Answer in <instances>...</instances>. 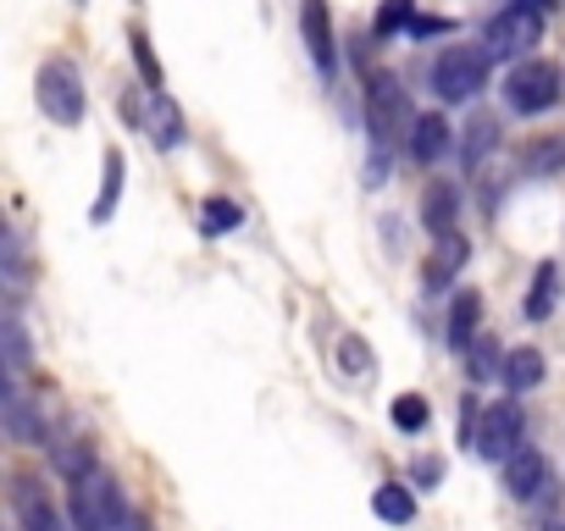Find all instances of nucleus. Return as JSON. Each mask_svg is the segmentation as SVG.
Wrapping results in <instances>:
<instances>
[{
    "label": "nucleus",
    "mask_w": 565,
    "mask_h": 531,
    "mask_svg": "<svg viewBox=\"0 0 565 531\" xmlns=\"http://www.w3.org/2000/svg\"><path fill=\"white\" fill-rule=\"evenodd\" d=\"M393 426H405V432H422V426H427V404H422V393L393 399Z\"/></svg>",
    "instance_id": "c85d7f7f"
},
{
    "label": "nucleus",
    "mask_w": 565,
    "mask_h": 531,
    "mask_svg": "<svg viewBox=\"0 0 565 531\" xmlns=\"http://www.w3.org/2000/svg\"><path fill=\"white\" fill-rule=\"evenodd\" d=\"M471 449H476L482 460H499V465H505L516 449H527V415H521V404H516V399H499V404L482 410Z\"/></svg>",
    "instance_id": "423d86ee"
},
{
    "label": "nucleus",
    "mask_w": 565,
    "mask_h": 531,
    "mask_svg": "<svg viewBox=\"0 0 565 531\" xmlns=\"http://www.w3.org/2000/svg\"><path fill=\"white\" fill-rule=\"evenodd\" d=\"M489 67H494L489 50H476V45H449V50L433 61V88H438V101H476L482 88H489Z\"/></svg>",
    "instance_id": "39448f33"
},
{
    "label": "nucleus",
    "mask_w": 565,
    "mask_h": 531,
    "mask_svg": "<svg viewBox=\"0 0 565 531\" xmlns=\"http://www.w3.org/2000/svg\"><path fill=\"white\" fill-rule=\"evenodd\" d=\"M543 39V7H532V0H510L505 12L489 17V34H482V45H489V56L499 61H527L532 45Z\"/></svg>",
    "instance_id": "20e7f679"
},
{
    "label": "nucleus",
    "mask_w": 565,
    "mask_h": 531,
    "mask_svg": "<svg viewBox=\"0 0 565 531\" xmlns=\"http://www.w3.org/2000/svg\"><path fill=\"white\" fill-rule=\"evenodd\" d=\"M499 144V122L494 117H471V128H466V144H460V161H466V172H476L482 166V155H489Z\"/></svg>",
    "instance_id": "412c9836"
},
{
    "label": "nucleus",
    "mask_w": 565,
    "mask_h": 531,
    "mask_svg": "<svg viewBox=\"0 0 565 531\" xmlns=\"http://www.w3.org/2000/svg\"><path fill=\"white\" fill-rule=\"evenodd\" d=\"M7 288H12V294L28 288V260H23V244H17L12 227H7Z\"/></svg>",
    "instance_id": "cd10ccee"
},
{
    "label": "nucleus",
    "mask_w": 565,
    "mask_h": 531,
    "mask_svg": "<svg viewBox=\"0 0 565 531\" xmlns=\"http://www.w3.org/2000/svg\"><path fill=\"white\" fill-rule=\"evenodd\" d=\"M0 343H7V377H23L28 371V361H34V349H28V332H23V321H17V310L0 321Z\"/></svg>",
    "instance_id": "4be33fe9"
},
{
    "label": "nucleus",
    "mask_w": 565,
    "mask_h": 531,
    "mask_svg": "<svg viewBox=\"0 0 565 531\" xmlns=\"http://www.w3.org/2000/svg\"><path fill=\"white\" fill-rule=\"evenodd\" d=\"M366 128H372V144H377L366 184L377 189L382 184V155L399 144V128H405V95H399V83L388 72H372V83H366Z\"/></svg>",
    "instance_id": "f257e3e1"
},
{
    "label": "nucleus",
    "mask_w": 565,
    "mask_h": 531,
    "mask_svg": "<svg viewBox=\"0 0 565 531\" xmlns=\"http://www.w3.org/2000/svg\"><path fill=\"white\" fill-rule=\"evenodd\" d=\"M72 526L78 531H122L128 526V498L117 476L90 471L84 482H72Z\"/></svg>",
    "instance_id": "f03ea898"
},
{
    "label": "nucleus",
    "mask_w": 565,
    "mask_h": 531,
    "mask_svg": "<svg viewBox=\"0 0 565 531\" xmlns=\"http://www.w3.org/2000/svg\"><path fill=\"white\" fill-rule=\"evenodd\" d=\"M449 28H455L449 17H416V23H411V34H416V39H433V34H449Z\"/></svg>",
    "instance_id": "7c9ffc66"
},
{
    "label": "nucleus",
    "mask_w": 565,
    "mask_h": 531,
    "mask_svg": "<svg viewBox=\"0 0 565 531\" xmlns=\"http://www.w3.org/2000/svg\"><path fill=\"white\" fill-rule=\"evenodd\" d=\"M543 531H565V520H560V515H554V520H543Z\"/></svg>",
    "instance_id": "2f4dec72"
},
{
    "label": "nucleus",
    "mask_w": 565,
    "mask_h": 531,
    "mask_svg": "<svg viewBox=\"0 0 565 531\" xmlns=\"http://www.w3.org/2000/svg\"><path fill=\"white\" fill-rule=\"evenodd\" d=\"M466 238L460 233H438V249H433V260H427V283H449L460 266H466Z\"/></svg>",
    "instance_id": "6ab92c4d"
},
{
    "label": "nucleus",
    "mask_w": 565,
    "mask_h": 531,
    "mask_svg": "<svg viewBox=\"0 0 565 531\" xmlns=\"http://www.w3.org/2000/svg\"><path fill=\"white\" fill-rule=\"evenodd\" d=\"M505 382H510V393H532L543 382V354L538 349H510L505 354Z\"/></svg>",
    "instance_id": "a211bd4d"
},
{
    "label": "nucleus",
    "mask_w": 565,
    "mask_h": 531,
    "mask_svg": "<svg viewBox=\"0 0 565 531\" xmlns=\"http://www.w3.org/2000/svg\"><path fill=\"white\" fill-rule=\"evenodd\" d=\"M0 415H7L12 442H28V449H45V442H50V432H45V421L34 415V399L17 388V377L7 382V393H0Z\"/></svg>",
    "instance_id": "1a4fd4ad"
},
{
    "label": "nucleus",
    "mask_w": 565,
    "mask_h": 531,
    "mask_svg": "<svg viewBox=\"0 0 565 531\" xmlns=\"http://www.w3.org/2000/svg\"><path fill=\"white\" fill-rule=\"evenodd\" d=\"M476 321H482V294H476V288H460V294L449 299L444 343H449L455 354H471V343H476Z\"/></svg>",
    "instance_id": "f8f14e48"
},
{
    "label": "nucleus",
    "mask_w": 565,
    "mask_h": 531,
    "mask_svg": "<svg viewBox=\"0 0 565 531\" xmlns=\"http://www.w3.org/2000/svg\"><path fill=\"white\" fill-rule=\"evenodd\" d=\"M339 371H344V377H355V382H372V377H377V361H372L366 338H355V332H350V338L339 343Z\"/></svg>",
    "instance_id": "b1692460"
},
{
    "label": "nucleus",
    "mask_w": 565,
    "mask_h": 531,
    "mask_svg": "<svg viewBox=\"0 0 565 531\" xmlns=\"http://www.w3.org/2000/svg\"><path fill=\"white\" fill-rule=\"evenodd\" d=\"M200 216H205V233H233L238 222H245V211H238L233 200H205Z\"/></svg>",
    "instance_id": "bb28decb"
},
{
    "label": "nucleus",
    "mask_w": 565,
    "mask_h": 531,
    "mask_svg": "<svg viewBox=\"0 0 565 531\" xmlns=\"http://www.w3.org/2000/svg\"><path fill=\"white\" fill-rule=\"evenodd\" d=\"M12 509H17L23 531H61L56 504H50V493H45L39 476H17V482H12Z\"/></svg>",
    "instance_id": "9d476101"
},
{
    "label": "nucleus",
    "mask_w": 565,
    "mask_h": 531,
    "mask_svg": "<svg viewBox=\"0 0 565 531\" xmlns=\"http://www.w3.org/2000/svg\"><path fill=\"white\" fill-rule=\"evenodd\" d=\"M78 7H84V0H78Z\"/></svg>",
    "instance_id": "473e14b6"
},
{
    "label": "nucleus",
    "mask_w": 565,
    "mask_h": 531,
    "mask_svg": "<svg viewBox=\"0 0 565 531\" xmlns=\"http://www.w3.org/2000/svg\"><path fill=\"white\" fill-rule=\"evenodd\" d=\"M505 487H510L516 504H554V498H560V487H554V476H549V460H543L538 449H516V455L505 460Z\"/></svg>",
    "instance_id": "6e6552de"
},
{
    "label": "nucleus",
    "mask_w": 565,
    "mask_h": 531,
    "mask_svg": "<svg viewBox=\"0 0 565 531\" xmlns=\"http://www.w3.org/2000/svg\"><path fill=\"white\" fill-rule=\"evenodd\" d=\"M299 28H305V45H310L316 67L333 72V17H328V0H305V7H299Z\"/></svg>",
    "instance_id": "2eb2a0df"
},
{
    "label": "nucleus",
    "mask_w": 565,
    "mask_h": 531,
    "mask_svg": "<svg viewBox=\"0 0 565 531\" xmlns=\"http://www.w3.org/2000/svg\"><path fill=\"white\" fill-rule=\"evenodd\" d=\"M372 509H377V520H388V526H405V520L416 515V498H411V487L382 482V487L372 493Z\"/></svg>",
    "instance_id": "aec40b11"
},
{
    "label": "nucleus",
    "mask_w": 565,
    "mask_h": 531,
    "mask_svg": "<svg viewBox=\"0 0 565 531\" xmlns=\"http://www.w3.org/2000/svg\"><path fill=\"white\" fill-rule=\"evenodd\" d=\"M560 95H565V72H560L554 61H543V56L516 61V72L505 78V101H510V111H521V117L554 111Z\"/></svg>",
    "instance_id": "7ed1b4c3"
},
{
    "label": "nucleus",
    "mask_w": 565,
    "mask_h": 531,
    "mask_svg": "<svg viewBox=\"0 0 565 531\" xmlns=\"http://www.w3.org/2000/svg\"><path fill=\"white\" fill-rule=\"evenodd\" d=\"M50 460H56V471H61L67 482H84L90 471H101V465H95V442H90L84 432H61V437H50Z\"/></svg>",
    "instance_id": "ddd939ff"
},
{
    "label": "nucleus",
    "mask_w": 565,
    "mask_h": 531,
    "mask_svg": "<svg viewBox=\"0 0 565 531\" xmlns=\"http://www.w3.org/2000/svg\"><path fill=\"white\" fill-rule=\"evenodd\" d=\"M128 45H133V61H139V78H144V88H161V61H155L150 39H144V34H133Z\"/></svg>",
    "instance_id": "c756f323"
},
{
    "label": "nucleus",
    "mask_w": 565,
    "mask_h": 531,
    "mask_svg": "<svg viewBox=\"0 0 565 531\" xmlns=\"http://www.w3.org/2000/svg\"><path fill=\"white\" fill-rule=\"evenodd\" d=\"M39 111L61 128H78L84 122V78H78L72 61H45L39 67Z\"/></svg>",
    "instance_id": "0eeeda50"
},
{
    "label": "nucleus",
    "mask_w": 565,
    "mask_h": 531,
    "mask_svg": "<svg viewBox=\"0 0 565 531\" xmlns=\"http://www.w3.org/2000/svg\"><path fill=\"white\" fill-rule=\"evenodd\" d=\"M554 305H560V266L543 260L538 278H532V288H527V316H532V321H549Z\"/></svg>",
    "instance_id": "f3484780"
},
{
    "label": "nucleus",
    "mask_w": 565,
    "mask_h": 531,
    "mask_svg": "<svg viewBox=\"0 0 565 531\" xmlns=\"http://www.w3.org/2000/svg\"><path fill=\"white\" fill-rule=\"evenodd\" d=\"M117 200H122V155H117V150H106V177H101V200H95L90 222H111Z\"/></svg>",
    "instance_id": "5701e85b"
},
{
    "label": "nucleus",
    "mask_w": 565,
    "mask_h": 531,
    "mask_svg": "<svg viewBox=\"0 0 565 531\" xmlns=\"http://www.w3.org/2000/svg\"><path fill=\"white\" fill-rule=\"evenodd\" d=\"M455 216H460L455 184H433V189L422 194V227H427V233H455Z\"/></svg>",
    "instance_id": "dca6fc26"
},
{
    "label": "nucleus",
    "mask_w": 565,
    "mask_h": 531,
    "mask_svg": "<svg viewBox=\"0 0 565 531\" xmlns=\"http://www.w3.org/2000/svg\"><path fill=\"white\" fill-rule=\"evenodd\" d=\"M128 117H139L144 128H150V139L161 144V150H173V144H184V117H178V106L167 101V95H161V88H150V111H139L133 101L122 106Z\"/></svg>",
    "instance_id": "9b49d317"
},
{
    "label": "nucleus",
    "mask_w": 565,
    "mask_h": 531,
    "mask_svg": "<svg viewBox=\"0 0 565 531\" xmlns=\"http://www.w3.org/2000/svg\"><path fill=\"white\" fill-rule=\"evenodd\" d=\"M466 366H471V377H476V382H489L494 371H505V349H499L494 338H476V343H471V361H466Z\"/></svg>",
    "instance_id": "a878e982"
},
{
    "label": "nucleus",
    "mask_w": 565,
    "mask_h": 531,
    "mask_svg": "<svg viewBox=\"0 0 565 531\" xmlns=\"http://www.w3.org/2000/svg\"><path fill=\"white\" fill-rule=\"evenodd\" d=\"M411 23H416V0H382L377 17H372L377 39H393L399 28H411Z\"/></svg>",
    "instance_id": "393cba45"
},
{
    "label": "nucleus",
    "mask_w": 565,
    "mask_h": 531,
    "mask_svg": "<svg viewBox=\"0 0 565 531\" xmlns=\"http://www.w3.org/2000/svg\"><path fill=\"white\" fill-rule=\"evenodd\" d=\"M455 144V128H449V117L444 111H422L416 122H411V155L422 161V166H433V161H444V150Z\"/></svg>",
    "instance_id": "4468645a"
}]
</instances>
